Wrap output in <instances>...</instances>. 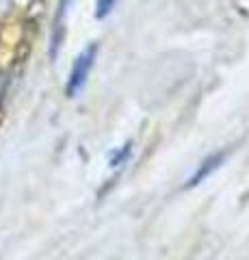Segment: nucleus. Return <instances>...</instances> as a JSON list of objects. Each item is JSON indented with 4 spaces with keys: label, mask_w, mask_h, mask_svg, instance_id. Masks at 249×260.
<instances>
[{
    "label": "nucleus",
    "mask_w": 249,
    "mask_h": 260,
    "mask_svg": "<svg viewBox=\"0 0 249 260\" xmlns=\"http://www.w3.org/2000/svg\"><path fill=\"white\" fill-rule=\"evenodd\" d=\"M115 3H117V0H95V18L104 20L111 11H113Z\"/></svg>",
    "instance_id": "5"
},
{
    "label": "nucleus",
    "mask_w": 249,
    "mask_h": 260,
    "mask_svg": "<svg viewBox=\"0 0 249 260\" xmlns=\"http://www.w3.org/2000/svg\"><path fill=\"white\" fill-rule=\"evenodd\" d=\"M9 9H11V0H0V18L9 13Z\"/></svg>",
    "instance_id": "6"
},
{
    "label": "nucleus",
    "mask_w": 249,
    "mask_h": 260,
    "mask_svg": "<svg viewBox=\"0 0 249 260\" xmlns=\"http://www.w3.org/2000/svg\"><path fill=\"white\" fill-rule=\"evenodd\" d=\"M130 148H132V143L130 141H128L126 145H122V148H117L115 152H111L109 154V165L111 167H122L124 165V162L128 160V156H130Z\"/></svg>",
    "instance_id": "4"
},
{
    "label": "nucleus",
    "mask_w": 249,
    "mask_h": 260,
    "mask_svg": "<svg viewBox=\"0 0 249 260\" xmlns=\"http://www.w3.org/2000/svg\"><path fill=\"white\" fill-rule=\"evenodd\" d=\"M98 50H100V46L95 42H91L74 59V63H72V70H69V76H67V85H65V95L67 98H76L80 91H83V87L87 85V78H89L91 70H93Z\"/></svg>",
    "instance_id": "1"
},
{
    "label": "nucleus",
    "mask_w": 249,
    "mask_h": 260,
    "mask_svg": "<svg viewBox=\"0 0 249 260\" xmlns=\"http://www.w3.org/2000/svg\"><path fill=\"white\" fill-rule=\"evenodd\" d=\"M228 154H230V150H219V152H212L210 156H206L202 162H199V167L195 169V174L191 176V180H189V184H187L189 189H193V186H199L208 176L215 174L217 169H219L223 162H226Z\"/></svg>",
    "instance_id": "2"
},
{
    "label": "nucleus",
    "mask_w": 249,
    "mask_h": 260,
    "mask_svg": "<svg viewBox=\"0 0 249 260\" xmlns=\"http://www.w3.org/2000/svg\"><path fill=\"white\" fill-rule=\"evenodd\" d=\"M67 7L69 0H59L57 7V15H54V24H52V39H50V56L57 59V52L63 44V37H65V18H67Z\"/></svg>",
    "instance_id": "3"
}]
</instances>
